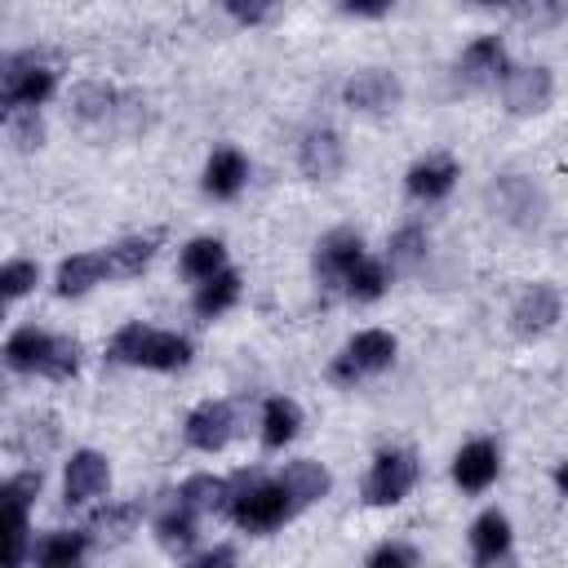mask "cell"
Wrapping results in <instances>:
<instances>
[{
  "label": "cell",
  "instance_id": "29",
  "mask_svg": "<svg viewBox=\"0 0 568 568\" xmlns=\"http://www.w3.org/2000/svg\"><path fill=\"white\" fill-rule=\"evenodd\" d=\"M138 506H106V510H98L93 515V524H89V541H102V546H115V541H124L129 532H133V524H138Z\"/></svg>",
  "mask_w": 568,
  "mask_h": 568
},
{
  "label": "cell",
  "instance_id": "31",
  "mask_svg": "<svg viewBox=\"0 0 568 568\" xmlns=\"http://www.w3.org/2000/svg\"><path fill=\"white\" fill-rule=\"evenodd\" d=\"M222 257H226V248L217 240H191L182 253V271L191 280H209L213 271H222Z\"/></svg>",
  "mask_w": 568,
  "mask_h": 568
},
{
  "label": "cell",
  "instance_id": "16",
  "mask_svg": "<svg viewBox=\"0 0 568 568\" xmlns=\"http://www.w3.org/2000/svg\"><path fill=\"white\" fill-rule=\"evenodd\" d=\"M453 479L466 488V493H484L493 479H497V448L488 439H475L457 453L453 462Z\"/></svg>",
  "mask_w": 568,
  "mask_h": 568
},
{
  "label": "cell",
  "instance_id": "24",
  "mask_svg": "<svg viewBox=\"0 0 568 568\" xmlns=\"http://www.w3.org/2000/svg\"><path fill=\"white\" fill-rule=\"evenodd\" d=\"M235 297H240V275H235V271H213V275L200 284V293H195V315H200V320H213V315H222L226 306H235Z\"/></svg>",
  "mask_w": 568,
  "mask_h": 568
},
{
  "label": "cell",
  "instance_id": "22",
  "mask_svg": "<svg viewBox=\"0 0 568 568\" xmlns=\"http://www.w3.org/2000/svg\"><path fill=\"white\" fill-rule=\"evenodd\" d=\"M297 426H302V413L293 399H284V395L266 399V408H262V444L266 448H284L297 435Z\"/></svg>",
  "mask_w": 568,
  "mask_h": 568
},
{
  "label": "cell",
  "instance_id": "27",
  "mask_svg": "<svg viewBox=\"0 0 568 568\" xmlns=\"http://www.w3.org/2000/svg\"><path fill=\"white\" fill-rule=\"evenodd\" d=\"M102 257H106V271H111V275H142V266L155 257V235L120 240V244H115V248H106Z\"/></svg>",
  "mask_w": 568,
  "mask_h": 568
},
{
  "label": "cell",
  "instance_id": "26",
  "mask_svg": "<svg viewBox=\"0 0 568 568\" xmlns=\"http://www.w3.org/2000/svg\"><path fill=\"white\" fill-rule=\"evenodd\" d=\"M115 102H120V93L111 84H80L71 93V115L84 120V124H98V120H111L120 111Z\"/></svg>",
  "mask_w": 568,
  "mask_h": 568
},
{
  "label": "cell",
  "instance_id": "28",
  "mask_svg": "<svg viewBox=\"0 0 568 568\" xmlns=\"http://www.w3.org/2000/svg\"><path fill=\"white\" fill-rule=\"evenodd\" d=\"M355 302H373V297H382V288H386V266L382 262H368V257H359V262H351L346 271H342V280H337Z\"/></svg>",
  "mask_w": 568,
  "mask_h": 568
},
{
  "label": "cell",
  "instance_id": "7",
  "mask_svg": "<svg viewBox=\"0 0 568 568\" xmlns=\"http://www.w3.org/2000/svg\"><path fill=\"white\" fill-rule=\"evenodd\" d=\"M417 484V457L413 453H382L364 479V501L368 506H390L399 497H408V488Z\"/></svg>",
  "mask_w": 568,
  "mask_h": 568
},
{
  "label": "cell",
  "instance_id": "3",
  "mask_svg": "<svg viewBox=\"0 0 568 568\" xmlns=\"http://www.w3.org/2000/svg\"><path fill=\"white\" fill-rule=\"evenodd\" d=\"M4 364L18 373H44V377H71L80 368V346L67 337H49L40 328H18L4 342Z\"/></svg>",
  "mask_w": 568,
  "mask_h": 568
},
{
  "label": "cell",
  "instance_id": "6",
  "mask_svg": "<svg viewBox=\"0 0 568 568\" xmlns=\"http://www.w3.org/2000/svg\"><path fill=\"white\" fill-rule=\"evenodd\" d=\"M488 204H493V213H497L501 222H510V226H537V222L546 217V195H541V186H532V182L519 178V173H501V178L488 186Z\"/></svg>",
  "mask_w": 568,
  "mask_h": 568
},
{
  "label": "cell",
  "instance_id": "32",
  "mask_svg": "<svg viewBox=\"0 0 568 568\" xmlns=\"http://www.w3.org/2000/svg\"><path fill=\"white\" fill-rule=\"evenodd\" d=\"M84 546H89L84 532H53V537H44L36 546V559L40 564H75L84 555Z\"/></svg>",
  "mask_w": 568,
  "mask_h": 568
},
{
  "label": "cell",
  "instance_id": "5",
  "mask_svg": "<svg viewBox=\"0 0 568 568\" xmlns=\"http://www.w3.org/2000/svg\"><path fill=\"white\" fill-rule=\"evenodd\" d=\"M390 359H395V337L382 333V328H364V333H355V337L346 342V351L333 359V382L351 386V382H359V377H368V373H382Z\"/></svg>",
  "mask_w": 568,
  "mask_h": 568
},
{
  "label": "cell",
  "instance_id": "9",
  "mask_svg": "<svg viewBox=\"0 0 568 568\" xmlns=\"http://www.w3.org/2000/svg\"><path fill=\"white\" fill-rule=\"evenodd\" d=\"M555 320H559V293H555V284L524 288L519 302H515V311H510V324H515L519 337H541V333L555 328Z\"/></svg>",
  "mask_w": 568,
  "mask_h": 568
},
{
  "label": "cell",
  "instance_id": "19",
  "mask_svg": "<svg viewBox=\"0 0 568 568\" xmlns=\"http://www.w3.org/2000/svg\"><path fill=\"white\" fill-rule=\"evenodd\" d=\"M111 271H106V257L102 253H75V257H67L62 266H58V293L62 297H80V293H89L93 284H102Z\"/></svg>",
  "mask_w": 568,
  "mask_h": 568
},
{
  "label": "cell",
  "instance_id": "34",
  "mask_svg": "<svg viewBox=\"0 0 568 568\" xmlns=\"http://www.w3.org/2000/svg\"><path fill=\"white\" fill-rule=\"evenodd\" d=\"M31 284H36V262H22L18 257V262H4L0 266V302L4 297H22Z\"/></svg>",
  "mask_w": 568,
  "mask_h": 568
},
{
  "label": "cell",
  "instance_id": "30",
  "mask_svg": "<svg viewBox=\"0 0 568 568\" xmlns=\"http://www.w3.org/2000/svg\"><path fill=\"white\" fill-rule=\"evenodd\" d=\"M390 271H413L422 257H426V231L417 226V222H408V226H399L395 235H390Z\"/></svg>",
  "mask_w": 568,
  "mask_h": 568
},
{
  "label": "cell",
  "instance_id": "35",
  "mask_svg": "<svg viewBox=\"0 0 568 568\" xmlns=\"http://www.w3.org/2000/svg\"><path fill=\"white\" fill-rule=\"evenodd\" d=\"M368 564H373V568H386V564H417V550H408V546H377V550L368 555Z\"/></svg>",
  "mask_w": 568,
  "mask_h": 568
},
{
  "label": "cell",
  "instance_id": "23",
  "mask_svg": "<svg viewBox=\"0 0 568 568\" xmlns=\"http://www.w3.org/2000/svg\"><path fill=\"white\" fill-rule=\"evenodd\" d=\"M27 555V506L0 497V564H22Z\"/></svg>",
  "mask_w": 568,
  "mask_h": 568
},
{
  "label": "cell",
  "instance_id": "17",
  "mask_svg": "<svg viewBox=\"0 0 568 568\" xmlns=\"http://www.w3.org/2000/svg\"><path fill=\"white\" fill-rule=\"evenodd\" d=\"M244 178H248V164H244V155L235 146H217L209 155V164H204V191L217 195V200H231L244 186Z\"/></svg>",
  "mask_w": 568,
  "mask_h": 568
},
{
  "label": "cell",
  "instance_id": "15",
  "mask_svg": "<svg viewBox=\"0 0 568 568\" xmlns=\"http://www.w3.org/2000/svg\"><path fill=\"white\" fill-rule=\"evenodd\" d=\"M359 257H364V244H359L355 231H328V235L320 240V248H315L320 284H337L342 271H346L351 262H359Z\"/></svg>",
  "mask_w": 568,
  "mask_h": 568
},
{
  "label": "cell",
  "instance_id": "37",
  "mask_svg": "<svg viewBox=\"0 0 568 568\" xmlns=\"http://www.w3.org/2000/svg\"><path fill=\"white\" fill-rule=\"evenodd\" d=\"M342 9H346V13H368V18H373V13H386L390 0H342Z\"/></svg>",
  "mask_w": 568,
  "mask_h": 568
},
{
  "label": "cell",
  "instance_id": "20",
  "mask_svg": "<svg viewBox=\"0 0 568 568\" xmlns=\"http://www.w3.org/2000/svg\"><path fill=\"white\" fill-rule=\"evenodd\" d=\"M453 182H457L453 160H422L408 169V195H417V200H439L453 191Z\"/></svg>",
  "mask_w": 568,
  "mask_h": 568
},
{
  "label": "cell",
  "instance_id": "36",
  "mask_svg": "<svg viewBox=\"0 0 568 568\" xmlns=\"http://www.w3.org/2000/svg\"><path fill=\"white\" fill-rule=\"evenodd\" d=\"M226 9L240 18V22H262L271 13V0H226Z\"/></svg>",
  "mask_w": 568,
  "mask_h": 568
},
{
  "label": "cell",
  "instance_id": "14",
  "mask_svg": "<svg viewBox=\"0 0 568 568\" xmlns=\"http://www.w3.org/2000/svg\"><path fill=\"white\" fill-rule=\"evenodd\" d=\"M106 479H111V470H106V457H98V453H75L71 462H67V484H62V493H67V506H80V501H89V497H98L102 488H106Z\"/></svg>",
  "mask_w": 568,
  "mask_h": 568
},
{
  "label": "cell",
  "instance_id": "2",
  "mask_svg": "<svg viewBox=\"0 0 568 568\" xmlns=\"http://www.w3.org/2000/svg\"><path fill=\"white\" fill-rule=\"evenodd\" d=\"M111 359L120 364H138V368H160V373H173L191 359V342L178 337V333H164V328H146V324H124L115 337H111Z\"/></svg>",
  "mask_w": 568,
  "mask_h": 568
},
{
  "label": "cell",
  "instance_id": "8",
  "mask_svg": "<svg viewBox=\"0 0 568 568\" xmlns=\"http://www.w3.org/2000/svg\"><path fill=\"white\" fill-rule=\"evenodd\" d=\"M501 80H506V106L515 115H537L555 98V75L546 67H519V71H506Z\"/></svg>",
  "mask_w": 568,
  "mask_h": 568
},
{
  "label": "cell",
  "instance_id": "21",
  "mask_svg": "<svg viewBox=\"0 0 568 568\" xmlns=\"http://www.w3.org/2000/svg\"><path fill=\"white\" fill-rule=\"evenodd\" d=\"M280 484H284V493L293 497V506H311V501H320V497L328 493V470H324L320 462H293V466L280 475Z\"/></svg>",
  "mask_w": 568,
  "mask_h": 568
},
{
  "label": "cell",
  "instance_id": "33",
  "mask_svg": "<svg viewBox=\"0 0 568 568\" xmlns=\"http://www.w3.org/2000/svg\"><path fill=\"white\" fill-rule=\"evenodd\" d=\"M217 497H222V479H213V475H191L182 488H178V501L182 506H191V510H217Z\"/></svg>",
  "mask_w": 568,
  "mask_h": 568
},
{
  "label": "cell",
  "instance_id": "25",
  "mask_svg": "<svg viewBox=\"0 0 568 568\" xmlns=\"http://www.w3.org/2000/svg\"><path fill=\"white\" fill-rule=\"evenodd\" d=\"M155 537H160V546H164L169 555H186L191 541H195V510L178 501L173 510H164V515L155 519Z\"/></svg>",
  "mask_w": 568,
  "mask_h": 568
},
{
  "label": "cell",
  "instance_id": "13",
  "mask_svg": "<svg viewBox=\"0 0 568 568\" xmlns=\"http://www.w3.org/2000/svg\"><path fill=\"white\" fill-rule=\"evenodd\" d=\"M297 164L306 178L324 182V178H337L342 173V138L333 129H311L297 146Z\"/></svg>",
  "mask_w": 568,
  "mask_h": 568
},
{
  "label": "cell",
  "instance_id": "4",
  "mask_svg": "<svg viewBox=\"0 0 568 568\" xmlns=\"http://www.w3.org/2000/svg\"><path fill=\"white\" fill-rule=\"evenodd\" d=\"M53 93V71L22 58V53H4L0 58V111H18V106H40Z\"/></svg>",
  "mask_w": 568,
  "mask_h": 568
},
{
  "label": "cell",
  "instance_id": "1",
  "mask_svg": "<svg viewBox=\"0 0 568 568\" xmlns=\"http://www.w3.org/2000/svg\"><path fill=\"white\" fill-rule=\"evenodd\" d=\"M217 510H226V515H231L240 528H248V532H271V528H280L297 506H293V497L284 493V484H266L257 470H240L235 479L222 484Z\"/></svg>",
  "mask_w": 568,
  "mask_h": 568
},
{
  "label": "cell",
  "instance_id": "11",
  "mask_svg": "<svg viewBox=\"0 0 568 568\" xmlns=\"http://www.w3.org/2000/svg\"><path fill=\"white\" fill-rule=\"evenodd\" d=\"M231 426H235L231 404L209 399V404H200V408L186 417V444L200 448V453H217V448L231 439Z\"/></svg>",
  "mask_w": 568,
  "mask_h": 568
},
{
  "label": "cell",
  "instance_id": "38",
  "mask_svg": "<svg viewBox=\"0 0 568 568\" xmlns=\"http://www.w3.org/2000/svg\"><path fill=\"white\" fill-rule=\"evenodd\" d=\"M235 559V550H226V546H217V550H204V555H195V564L200 568H213V564H231Z\"/></svg>",
  "mask_w": 568,
  "mask_h": 568
},
{
  "label": "cell",
  "instance_id": "10",
  "mask_svg": "<svg viewBox=\"0 0 568 568\" xmlns=\"http://www.w3.org/2000/svg\"><path fill=\"white\" fill-rule=\"evenodd\" d=\"M506 75V49L497 36H479L475 44H466L462 62H457V80L466 89H484V84H497Z\"/></svg>",
  "mask_w": 568,
  "mask_h": 568
},
{
  "label": "cell",
  "instance_id": "12",
  "mask_svg": "<svg viewBox=\"0 0 568 568\" xmlns=\"http://www.w3.org/2000/svg\"><path fill=\"white\" fill-rule=\"evenodd\" d=\"M342 98L355 111H390L399 102V80L390 71H359V75L346 80Z\"/></svg>",
  "mask_w": 568,
  "mask_h": 568
},
{
  "label": "cell",
  "instance_id": "18",
  "mask_svg": "<svg viewBox=\"0 0 568 568\" xmlns=\"http://www.w3.org/2000/svg\"><path fill=\"white\" fill-rule=\"evenodd\" d=\"M470 550H475L479 564L506 559V550H510V524H506L501 510H484V515L470 524Z\"/></svg>",
  "mask_w": 568,
  "mask_h": 568
}]
</instances>
